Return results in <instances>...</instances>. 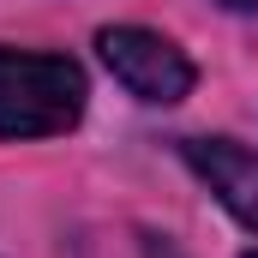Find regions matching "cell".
Returning a JSON list of instances; mask_svg holds the SVG:
<instances>
[{"label":"cell","mask_w":258,"mask_h":258,"mask_svg":"<svg viewBox=\"0 0 258 258\" xmlns=\"http://www.w3.org/2000/svg\"><path fill=\"white\" fill-rule=\"evenodd\" d=\"M84 72L66 54L0 48V138H54L84 120Z\"/></svg>","instance_id":"cell-1"},{"label":"cell","mask_w":258,"mask_h":258,"mask_svg":"<svg viewBox=\"0 0 258 258\" xmlns=\"http://www.w3.org/2000/svg\"><path fill=\"white\" fill-rule=\"evenodd\" d=\"M96 48H102V66L126 84L138 102L168 108V102H180V96L198 84V66L186 60V48L168 42L162 30H144V24H108V30L96 36Z\"/></svg>","instance_id":"cell-2"},{"label":"cell","mask_w":258,"mask_h":258,"mask_svg":"<svg viewBox=\"0 0 258 258\" xmlns=\"http://www.w3.org/2000/svg\"><path fill=\"white\" fill-rule=\"evenodd\" d=\"M186 162L192 174L216 192V204L258 234V150L234 144V138H186Z\"/></svg>","instance_id":"cell-3"},{"label":"cell","mask_w":258,"mask_h":258,"mask_svg":"<svg viewBox=\"0 0 258 258\" xmlns=\"http://www.w3.org/2000/svg\"><path fill=\"white\" fill-rule=\"evenodd\" d=\"M222 6H228V12H246V6H258V0H222Z\"/></svg>","instance_id":"cell-4"},{"label":"cell","mask_w":258,"mask_h":258,"mask_svg":"<svg viewBox=\"0 0 258 258\" xmlns=\"http://www.w3.org/2000/svg\"><path fill=\"white\" fill-rule=\"evenodd\" d=\"M246 258H258V252H246Z\"/></svg>","instance_id":"cell-5"}]
</instances>
